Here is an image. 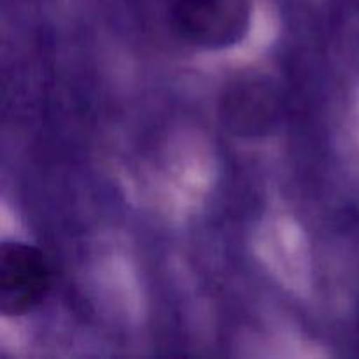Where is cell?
<instances>
[{
    "label": "cell",
    "mask_w": 359,
    "mask_h": 359,
    "mask_svg": "<svg viewBox=\"0 0 359 359\" xmlns=\"http://www.w3.org/2000/svg\"><path fill=\"white\" fill-rule=\"evenodd\" d=\"M175 34L203 49H224L245 37L251 25L249 0H174Z\"/></svg>",
    "instance_id": "6da1fadb"
},
{
    "label": "cell",
    "mask_w": 359,
    "mask_h": 359,
    "mask_svg": "<svg viewBox=\"0 0 359 359\" xmlns=\"http://www.w3.org/2000/svg\"><path fill=\"white\" fill-rule=\"evenodd\" d=\"M283 116V93L276 79L249 72L224 86L219 98V118L235 137L258 139L273 132Z\"/></svg>",
    "instance_id": "7a4b0ae2"
},
{
    "label": "cell",
    "mask_w": 359,
    "mask_h": 359,
    "mask_svg": "<svg viewBox=\"0 0 359 359\" xmlns=\"http://www.w3.org/2000/svg\"><path fill=\"white\" fill-rule=\"evenodd\" d=\"M51 287V266L34 245L6 242L0 249V314L20 318L34 311Z\"/></svg>",
    "instance_id": "3957f363"
}]
</instances>
